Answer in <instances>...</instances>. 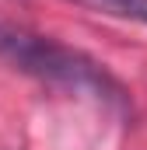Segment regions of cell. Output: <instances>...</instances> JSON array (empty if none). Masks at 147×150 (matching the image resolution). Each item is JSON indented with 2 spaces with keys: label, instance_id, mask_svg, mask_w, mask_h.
<instances>
[{
  "label": "cell",
  "instance_id": "2",
  "mask_svg": "<svg viewBox=\"0 0 147 150\" xmlns=\"http://www.w3.org/2000/svg\"><path fill=\"white\" fill-rule=\"evenodd\" d=\"M77 7L109 14V18H123V21H140L147 25V0H70Z\"/></svg>",
  "mask_w": 147,
  "mask_h": 150
},
{
  "label": "cell",
  "instance_id": "1",
  "mask_svg": "<svg viewBox=\"0 0 147 150\" xmlns=\"http://www.w3.org/2000/svg\"><path fill=\"white\" fill-rule=\"evenodd\" d=\"M0 56L11 67H18L21 74H32L46 84H60L70 91L116 98V101L123 94V87L109 77V70L95 63L91 56L77 52L70 45H60L53 38H42L35 32L14 28V25H0Z\"/></svg>",
  "mask_w": 147,
  "mask_h": 150
}]
</instances>
